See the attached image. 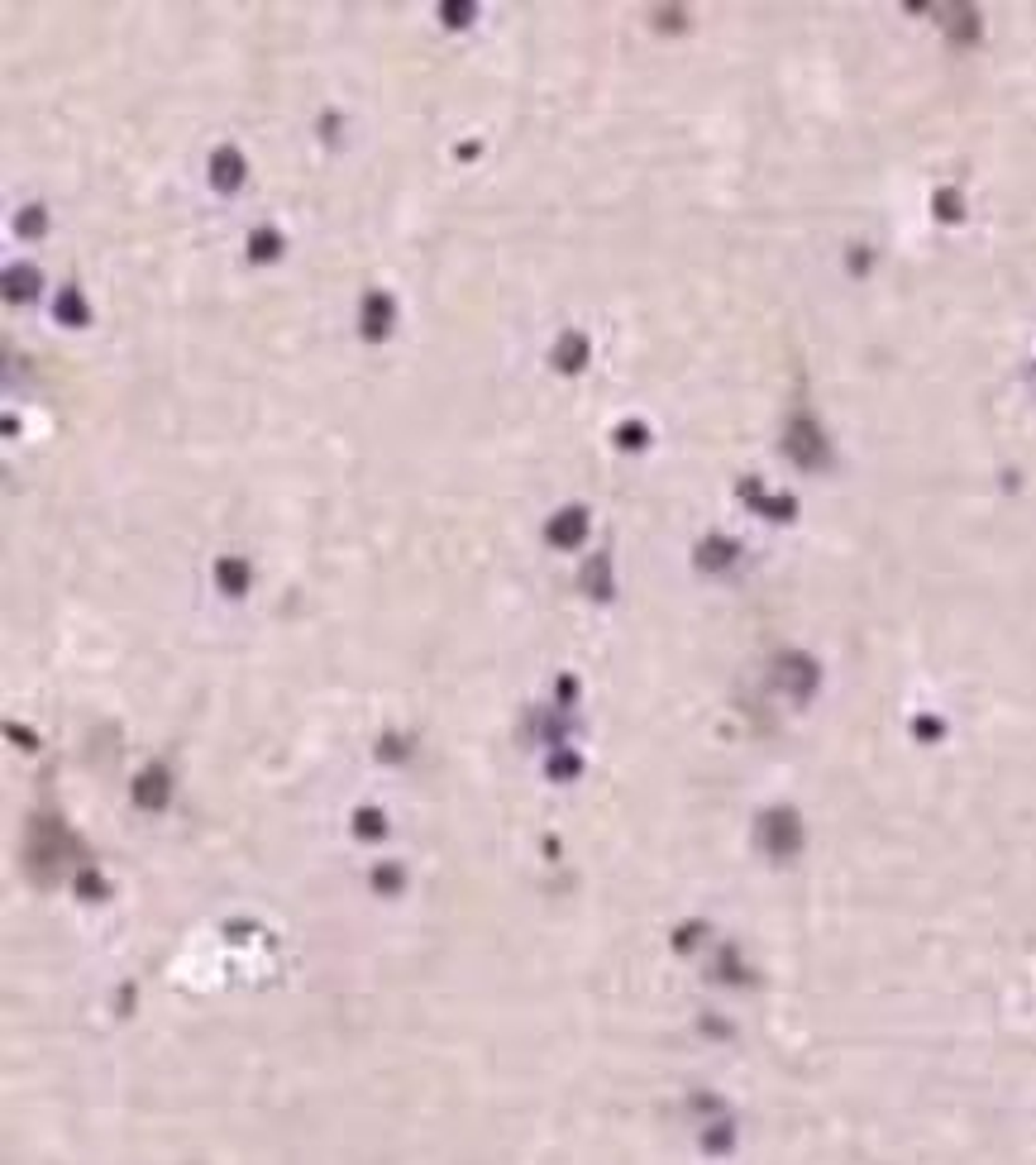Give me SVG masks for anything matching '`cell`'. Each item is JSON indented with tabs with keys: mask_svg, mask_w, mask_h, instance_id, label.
Segmentation results:
<instances>
[{
	"mask_svg": "<svg viewBox=\"0 0 1036 1165\" xmlns=\"http://www.w3.org/2000/svg\"><path fill=\"white\" fill-rule=\"evenodd\" d=\"M583 578H587L592 588H597V583L607 588V559H597V564H587V574H583Z\"/></svg>",
	"mask_w": 1036,
	"mask_h": 1165,
	"instance_id": "12",
	"label": "cell"
},
{
	"mask_svg": "<svg viewBox=\"0 0 1036 1165\" xmlns=\"http://www.w3.org/2000/svg\"><path fill=\"white\" fill-rule=\"evenodd\" d=\"M216 578H220L229 592H244V588H248V564H244L239 555H225V559L216 564Z\"/></svg>",
	"mask_w": 1036,
	"mask_h": 1165,
	"instance_id": "8",
	"label": "cell"
},
{
	"mask_svg": "<svg viewBox=\"0 0 1036 1165\" xmlns=\"http://www.w3.org/2000/svg\"><path fill=\"white\" fill-rule=\"evenodd\" d=\"M473 15H478L473 5H439V19H444V25H454V29H463Z\"/></svg>",
	"mask_w": 1036,
	"mask_h": 1165,
	"instance_id": "10",
	"label": "cell"
},
{
	"mask_svg": "<svg viewBox=\"0 0 1036 1165\" xmlns=\"http://www.w3.org/2000/svg\"><path fill=\"white\" fill-rule=\"evenodd\" d=\"M617 444H621V450H636V444H645V426H621V430H617Z\"/></svg>",
	"mask_w": 1036,
	"mask_h": 1165,
	"instance_id": "11",
	"label": "cell"
},
{
	"mask_svg": "<svg viewBox=\"0 0 1036 1165\" xmlns=\"http://www.w3.org/2000/svg\"><path fill=\"white\" fill-rule=\"evenodd\" d=\"M44 229H48L44 206H25V216H19V235H44Z\"/></svg>",
	"mask_w": 1036,
	"mask_h": 1165,
	"instance_id": "9",
	"label": "cell"
},
{
	"mask_svg": "<svg viewBox=\"0 0 1036 1165\" xmlns=\"http://www.w3.org/2000/svg\"><path fill=\"white\" fill-rule=\"evenodd\" d=\"M392 325H396L392 291H368L364 296V340H387Z\"/></svg>",
	"mask_w": 1036,
	"mask_h": 1165,
	"instance_id": "2",
	"label": "cell"
},
{
	"mask_svg": "<svg viewBox=\"0 0 1036 1165\" xmlns=\"http://www.w3.org/2000/svg\"><path fill=\"white\" fill-rule=\"evenodd\" d=\"M244 173H248V163H244V154L239 148H216V154H210V182L220 186V192H239L244 186Z\"/></svg>",
	"mask_w": 1036,
	"mask_h": 1165,
	"instance_id": "3",
	"label": "cell"
},
{
	"mask_svg": "<svg viewBox=\"0 0 1036 1165\" xmlns=\"http://www.w3.org/2000/svg\"><path fill=\"white\" fill-rule=\"evenodd\" d=\"M34 291H38V268H25V263L5 268V296L10 302H29Z\"/></svg>",
	"mask_w": 1036,
	"mask_h": 1165,
	"instance_id": "6",
	"label": "cell"
},
{
	"mask_svg": "<svg viewBox=\"0 0 1036 1165\" xmlns=\"http://www.w3.org/2000/svg\"><path fill=\"white\" fill-rule=\"evenodd\" d=\"M248 259L253 263H272V259H282V235L272 225H263V229H253L248 235Z\"/></svg>",
	"mask_w": 1036,
	"mask_h": 1165,
	"instance_id": "5",
	"label": "cell"
},
{
	"mask_svg": "<svg viewBox=\"0 0 1036 1165\" xmlns=\"http://www.w3.org/2000/svg\"><path fill=\"white\" fill-rule=\"evenodd\" d=\"M587 334H578V330H568V334H559V344H555V368H564V373H583L587 368Z\"/></svg>",
	"mask_w": 1036,
	"mask_h": 1165,
	"instance_id": "4",
	"label": "cell"
},
{
	"mask_svg": "<svg viewBox=\"0 0 1036 1165\" xmlns=\"http://www.w3.org/2000/svg\"><path fill=\"white\" fill-rule=\"evenodd\" d=\"M58 321L72 325V330H81V325L91 321V311H87V302H81L77 287H62V296H58Z\"/></svg>",
	"mask_w": 1036,
	"mask_h": 1165,
	"instance_id": "7",
	"label": "cell"
},
{
	"mask_svg": "<svg viewBox=\"0 0 1036 1165\" xmlns=\"http://www.w3.org/2000/svg\"><path fill=\"white\" fill-rule=\"evenodd\" d=\"M587 506H564V512H555V521L544 525V540L549 545H559V549H578L583 540H587Z\"/></svg>",
	"mask_w": 1036,
	"mask_h": 1165,
	"instance_id": "1",
	"label": "cell"
}]
</instances>
